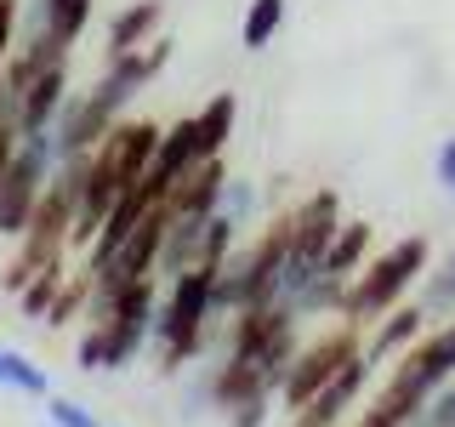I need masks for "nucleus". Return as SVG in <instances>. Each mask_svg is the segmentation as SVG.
<instances>
[{"label": "nucleus", "instance_id": "f257e3e1", "mask_svg": "<svg viewBox=\"0 0 455 427\" xmlns=\"http://www.w3.org/2000/svg\"><path fill=\"white\" fill-rule=\"evenodd\" d=\"M427 274V239L421 234H404L398 246H387L381 256H370V262L353 274L347 296H341V319L347 325H376L381 313H393L404 302V291Z\"/></svg>", "mask_w": 455, "mask_h": 427}, {"label": "nucleus", "instance_id": "f03ea898", "mask_svg": "<svg viewBox=\"0 0 455 427\" xmlns=\"http://www.w3.org/2000/svg\"><path fill=\"white\" fill-rule=\"evenodd\" d=\"M211 291H217V268H188L171 279L160 313H154V342H160V370H182L199 359L211 342Z\"/></svg>", "mask_w": 455, "mask_h": 427}, {"label": "nucleus", "instance_id": "7ed1b4c3", "mask_svg": "<svg viewBox=\"0 0 455 427\" xmlns=\"http://www.w3.org/2000/svg\"><path fill=\"white\" fill-rule=\"evenodd\" d=\"M296 313L279 308V302H262V308H245L234 313V325H228V359H245L262 370V382L279 393L284 370H291V359L302 353V336H296Z\"/></svg>", "mask_w": 455, "mask_h": 427}, {"label": "nucleus", "instance_id": "20e7f679", "mask_svg": "<svg viewBox=\"0 0 455 427\" xmlns=\"http://www.w3.org/2000/svg\"><path fill=\"white\" fill-rule=\"evenodd\" d=\"M364 353V336H359V325H336V331H324V336H313L302 353L291 359V370H284V382H279V399H284V410H302L313 393L324 388V382L336 376L347 359H359Z\"/></svg>", "mask_w": 455, "mask_h": 427}, {"label": "nucleus", "instance_id": "39448f33", "mask_svg": "<svg viewBox=\"0 0 455 427\" xmlns=\"http://www.w3.org/2000/svg\"><path fill=\"white\" fill-rule=\"evenodd\" d=\"M222 189H228V165H222V154H217V160H199L194 171H182V177L171 182L165 205H171V217L205 222V217H217V211H222Z\"/></svg>", "mask_w": 455, "mask_h": 427}, {"label": "nucleus", "instance_id": "423d86ee", "mask_svg": "<svg viewBox=\"0 0 455 427\" xmlns=\"http://www.w3.org/2000/svg\"><path fill=\"white\" fill-rule=\"evenodd\" d=\"M370 370H376V365H370L364 353H359V359H347V365H341V370H336L331 382H324L319 393L307 399L302 410H296V416L313 422V427H336V422H341V416H347V410L364 399V388H370Z\"/></svg>", "mask_w": 455, "mask_h": 427}, {"label": "nucleus", "instance_id": "0eeeda50", "mask_svg": "<svg viewBox=\"0 0 455 427\" xmlns=\"http://www.w3.org/2000/svg\"><path fill=\"white\" fill-rule=\"evenodd\" d=\"M256 393H274V388L262 382V370H256V365L228 359V353H222V365H211V376L199 382V399H205V405H217L222 416H228V410H239Z\"/></svg>", "mask_w": 455, "mask_h": 427}, {"label": "nucleus", "instance_id": "6e6552de", "mask_svg": "<svg viewBox=\"0 0 455 427\" xmlns=\"http://www.w3.org/2000/svg\"><path fill=\"white\" fill-rule=\"evenodd\" d=\"M421 336H427V313H421V302H398L393 313H381V319H376V336L364 342V359H370V365L398 359V353H410Z\"/></svg>", "mask_w": 455, "mask_h": 427}, {"label": "nucleus", "instance_id": "1a4fd4ad", "mask_svg": "<svg viewBox=\"0 0 455 427\" xmlns=\"http://www.w3.org/2000/svg\"><path fill=\"white\" fill-rule=\"evenodd\" d=\"M160 23H165V0H132V6H120L108 18V57L160 40Z\"/></svg>", "mask_w": 455, "mask_h": 427}, {"label": "nucleus", "instance_id": "9d476101", "mask_svg": "<svg viewBox=\"0 0 455 427\" xmlns=\"http://www.w3.org/2000/svg\"><path fill=\"white\" fill-rule=\"evenodd\" d=\"M234 137V97L217 92L205 109H194V142H199V160H217Z\"/></svg>", "mask_w": 455, "mask_h": 427}, {"label": "nucleus", "instance_id": "9b49d317", "mask_svg": "<svg viewBox=\"0 0 455 427\" xmlns=\"http://www.w3.org/2000/svg\"><path fill=\"white\" fill-rule=\"evenodd\" d=\"M364 262H370V222H341L336 239H331V251H324V274L353 279Z\"/></svg>", "mask_w": 455, "mask_h": 427}, {"label": "nucleus", "instance_id": "f8f14e48", "mask_svg": "<svg viewBox=\"0 0 455 427\" xmlns=\"http://www.w3.org/2000/svg\"><path fill=\"white\" fill-rule=\"evenodd\" d=\"M284 12H291V0H251L245 23H239V40H245V52L274 46L279 28H284Z\"/></svg>", "mask_w": 455, "mask_h": 427}, {"label": "nucleus", "instance_id": "ddd939ff", "mask_svg": "<svg viewBox=\"0 0 455 427\" xmlns=\"http://www.w3.org/2000/svg\"><path fill=\"white\" fill-rule=\"evenodd\" d=\"M0 382H6L12 393H28V399H46L52 393V376L28 359V353H18V348H0Z\"/></svg>", "mask_w": 455, "mask_h": 427}, {"label": "nucleus", "instance_id": "4468645a", "mask_svg": "<svg viewBox=\"0 0 455 427\" xmlns=\"http://www.w3.org/2000/svg\"><path fill=\"white\" fill-rule=\"evenodd\" d=\"M421 313L427 319H455V251L421 279Z\"/></svg>", "mask_w": 455, "mask_h": 427}, {"label": "nucleus", "instance_id": "2eb2a0df", "mask_svg": "<svg viewBox=\"0 0 455 427\" xmlns=\"http://www.w3.org/2000/svg\"><path fill=\"white\" fill-rule=\"evenodd\" d=\"M40 18H46V28L57 40H75L85 35V23H92V0H40Z\"/></svg>", "mask_w": 455, "mask_h": 427}, {"label": "nucleus", "instance_id": "dca6fc26", "mask_svg": "<svg viewBox=\"0 0 455 427\" xmlns=\"http://www.w3.org/2000/svg\"><path fill=\"white\" fill-rule=\"evenodd\" d=\"M57 291H63V268H46V274H35V279L18 291V308L28 313V319H46L52 302H57Z\"/></svg>", "mask_w": 455, "mask_h": 427}, {"label": "nucleus", "instance_id": "f3484780", "mask_svg": "<svg viewBox=\"0 0 455 427\" xmlns=\"http://www.w3.org/2000/svg\"><path fill=\"white\" fill-rule=\"evenodd\" d=\"M46 422L52 427H103L80 399H68V393H46Z\"/></svg>", "mask_w": 455, "mask_h": 427}, {"label": "nucleus", "instance_id": "a211bd4d", "mask_svg": "<svg viewBox=\"0 0 455 427\" xmlns=\"http://www.w3.org/2000/svg\"><path fill=\"white\" fill-rule=\"evenodd\" d=\"M85 291H92V279H68L63 285V291H57V302H52V313H46V325H68V319H75V313L85 308Z\"/></svg>", "mask_w": 455, "mask_h": 427}, {"label": "nucleus", "instance_id": "6ab92c4d", "mask_svg": "<svg viewBox=\"0 0 455 427\" xmlns=\"http://www.w3.org/2000/svg\"><path fill=\"white\" fill-rule=\"evenodd\" d=\"M256 205H262V199H256L251 182H234V177H228V189H222V211H228V217L245 228V222L256 217Z\"/></svg>", "mask_w": 455, "mask_h": 427}, {"label": "nucleus", "instance_id": "aec40b11", "mask_svg": "<svg viewBox=\"0 0 455 427\" xmlns=\"http://www.w3.org/2000/svg\"><path fill=\"white\" fill-rule=\"evenodd\" d=\"M267 410H274V393H256V399H245L239 410H228V427H262Z\"/></svg>", "mask_w": 455, "mask_h": 427}, {"label": "nucleus", "instance_id": "412c9836", "mask_svg": "<svg viewBox=\"0 0 455 427\" xmlns=\"http://www.w3.org/2000/svg\"><path fill=\"white\" fill-rule=\"evenodd\" d=\"M433 177H438V189L455 199V132L438 142V154H433Z\"/></svg>", "mask_w": 455, "mask_h": 427}, {"label": "nucleus", "instance_id": "4be33fe9", "mask_svg": "<svg viewBox=\"0 0 455 427\" xmlns=\"http://www.w3.org/2000/svg\"><path fill=\"white\" fill-rule=\"evenodd\" d=\"M12 40H18V0H0V63L12 57Z\"/></svg>", "mask_w": 455, "mask_h": 427}, {"label": "nucleus", "instance_id": "5701e85b", "mask_svg": "<svg viewBox=\"0 0 455 427\" xmlns=\"http://www.w3.org/2000/svg\"><path fill=\"white\" fill-rule=\"evenodd\" d=\"M12 154H18V120H12L6 109H0V177H6V165H12Z\"/></svg>", "mask_w": 455, "mask_h": 427}, {"label": "nucleus", "instance_id": "b1692460", "mask_svg": "<svg viewBox=\"0 0 455 427\" xmlns=\"http://www.w3.org/2000/svg\"><path fill=\"white\" fill-rule=\"evenodd\" d=\"M359 427H404V422H393V416H387V410H376V405H370V410H364V416H359Z\"/></svg>", "mask_w": 455, "mask_h": 427}, {"label": "nucleus", "instance_id": "393cba45", "mask_svg": "<svg viewBox=\"0 0 455 427\" xmlns=\"http://www.w3.org/2000/svg\"><path fill=\"white\" fill-rule=\"evenodd\" d=\"M291 427H313V422H302V416H291Z\"/></svg>", "mask_w": 455, "mask_h": 427}, {"label": "nucleus", "instance_id": "a878e982", "mask_svg": "<svg viewBox=\"0 0 455 427\" xmlns=\"http://www.w3.org/2000/svg\"><path fill=\"white\" fill-rule=\"evenodd\" d=\"M0 97H6V80H0Z\"/></svg>", "mask_w": 455, "mask_h": 427}]
</instances>
